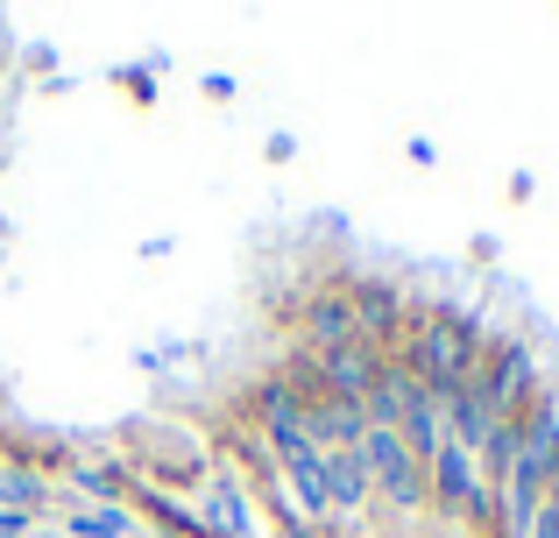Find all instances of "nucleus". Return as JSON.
Instances as JSON below:
<instances>
[{"mask_svg": "<svg viewBox=\"0 0 559 538\" xmlns=\"http://www.w3.org/2000/svg\"><path fill=\"white\" fill-rule=\"evenodd\" d=\"M36 497H43V482H36V475H0V503H14V511H28Z\"/></svg>", "mask_w": 559, "mask_h": 538, "instance_id": "nucleus-7", "label": "nucleus"}, {"mask_svg": "<svg viewBox=\"0 0 559 538\" xmlns=\"http://www.w3.org/2000/svg\"><path fill=\"white\" fill-rule=\"evenodd\" d=\"M552 475H559V404L538 397L518 426V454H510L503 489H496V525H503V538H532L538 511L552 497Z\"/></svg>", "mask_w": 559, "mask_h": 538, "instance_id": "nucleus-1", "label": "nucleus"}, {"mask_svg": "<svg viewBox=\"0 0 559 538\" xmlns=\"http://www.w3.org/2000/svg\"><path fill=\"white\" fill-rule=\"evenodd\" d=\"M361 468H369V489L390 503V511H425V503H432V489H425V461L411 454L390 426H376V418H369V440H361Z\"/></svg>", "mask_w": 559, "mask_h": 538, "instance_id": "nucleus-4", "label": "nucleus"}, {"mask_svg": "<svg viewBox=\"0 0 559 538\" xmlns=\"http://www.w3.org/2000/svg\"><path fill=\"white\" fill-rule=\"evenodd\" d=\"M347 290H355V333L396 361V340H404V298H396L390 284H347Z\"/></svg>", "mask_w": 559, "mask_h": 538, "instance_id": "nucleus-6", "label": "nucleus"}, {"mask_svg": "<svg viewBox=\"0 0 559 538\" xmlns=\"http://www.w3.org/2000/svg\"><path fill=\"white\" fill-rule=\"evenodd\" d=\"M425 489H432V503L447 517L496 531V497H489V482H481V461L467 454L461 440H439V454L425 461Z\"/></svg>", "mask_w": 559, "mask_h": 538, "instance_id": "nucleus-3", "label": "nucleus"}, {"mask_svg": "<svg viewBox=\"0 0 559 538\" xmlns=\"http://www.w3.org/2000/svg\"><path fill=\"white\" fill-rule=\"evenodd\" d=\"M481 355H489L481 326L467 312H439V304L418 312V319H404V340H396V361H404L432 397H453V390L481 369Z\"/></svg>", "mask_w": 559, "mask_h": 538, "instance_id": "nucleus-2", "label": "nucleus"}, {"mask_svg": "<svg viewBox=\"0 0 559 538\" xmlns=\"http://www.w3.org/2000/svg\"><path fill=\"white\" fill-rule=\"evenodd\" d=\"M298 333H305V355H326V347H347L361 340L355 333V290L347 284H326L298 304Z\"/></svg>", "mask_w": 559, "mask_h": 538, "instance_id": "nucleus-5", "label": "nucleus"}, {"mask_svg": "<svg viewBox=\"0 0 559 538\" xmlns=\"http://www.w3.org/2000/svg\"><path fill=\"white\" fill-rule=\"evenodd\" d=\"M79 531H85V538H121V517H114V511H99V517H85Z\"/></svg>", "mask_w": 559, "mask_h": 538, "instance_id": "nucleus-8", "label": "nucleus"}]
</instances>
